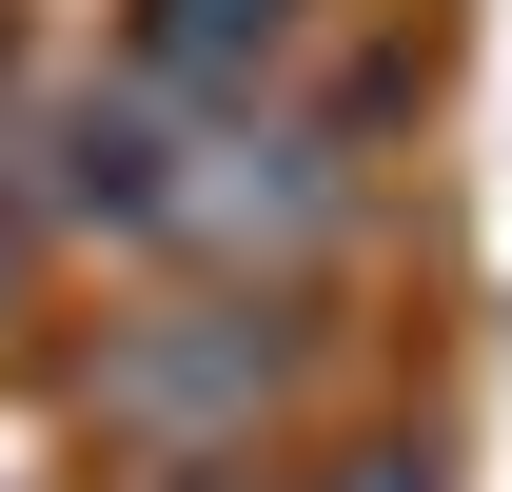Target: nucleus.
Instances as JSON below:
<instances>
[{
	"instance_id": "1",
	"label": "nucleus",
	"mask_w": 512,
	"mask_h": 492,
	"mask_svg": "<svg viewBox=\"0 0 512 492\" xmlns=\"http://www.w3.org/2000/svg\"><path fill=\"white\" fill-rule=\"evenodd\" d=\"M256 374H276V335L237 315V335H178V355H138V374H119V414H237Z\"/></svg>"
},
{
	"instance_id": "2",
	"label": "nucleus",
	"mask_w": 512,
	"mask_h": 492,
	"mask_svg": "<svg viewBox=\"0 0 512 492\" xmlns=\"http://www.w3.org/2000/svg\"><path fill=\"white\" fill-rule=\"evenodd\" d=\"M276 20H296V0H158V60H178V79H217V60H256Z\"/></svg>"
}]
</instances>
